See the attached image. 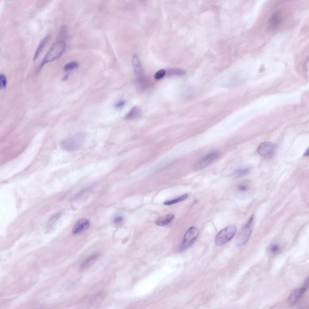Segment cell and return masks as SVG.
<instances>
[{"label":"cell","instance_id":"obj_1","mask_svg":"<svg viewBox=\"0 0 309 309\" xmlns=\"http://www.w3.org/2000/svg\"><path fill=\"white\" fill-rule=\"evenodd\" d=\"M85 139V134L79 132L64 139L60 142L62 148L68 151H73L79 149L83 145Z\"/></svg>","mask_w":309,"mask_h":309},{"label":"cell","instance_id":"obj_2","mask_svg":"<svg viewBox=\"0 0 309 309\" xmlns=\"http://www.w3.org/2000/svg\"><path fill=\"white\" fill-rule=\"evenodd\" d=\"M66 47L65 43L63 40L58 41L54 43L44 56L38 69L40 70L46 64L59 58L65 50Z\"/></svg>","mask_w":309,"mask_h":309},{"label":"cell","instance_id":"obj_3","mask_svg":"<svg viewBox=\"0 0 309 309\" xmlns=\"http://www.w3.org/2000/svg\"><path fill=\"white\" fill-rule=\"evenodd\" d=\"M237 231L234 225H230L221 230L215 237V242L218 246H221L231 240L235 236Z\"/></svg>","mask_w":309,"mask_h":309},{"label":"cell","instance_id":"obj_4","mask_svg":"<svg viewBox=\"0 0 309 309\" xmlns=\"http://www.w3.org/2000/svg\"><path fill=\"white\" fill-rule=\"evenodd\" d=\"M253 217L251 216L247 222L242 228L236 238V244L238 246H241L248 241L251 234Z\"/></svg>","mask_w":309,"mask_h":309},{"label":"cell","instance_id":"obj_5","mask_svg":"<svg viewBox=\"0 0 309 309\" xmlns=\"http://www.w3.org/2000/svg\"><path fill=\"white\" fill-rule=\"evenodd\" d=\"M219 156L218 152L216 151H211L198 160L193 166V169L198 171L209 166L216 160Z\"/></svg>","mask_w":309,"mask_h":309},{"label":"cell","instance_id":"obj_6","mask_svg":"<svg viewBox=\"0 0 309 309\" xmlns=\"http://www.w3.org/2000/svg\"><path fill=\"white\" fill-rule=\"evenodd\" d=\"M199 233V230L197 227H192L190 228L185 233L183 240L180 246V250H183L189 248L196 240Z\"/></svg>","mask_w":309,"mask_h":309},{"label":"cell","instance_id":"obj_7","mask_svg":"<svg viewBox=\"0 0 309 309\" xmlns=\"http://www.w3.org/2000/svg\"><path fill=\"white\" fill-rule=\"evenodd\" d=\"M276 147L275 145L270 142H265L260 144L257 148V152L261 156L270 158L275 154Z\"/></svg>","mask_w":309,"mask_h":309},{"label":"cell","instance_id":"obj_8","mask_svg":"<svg viewBox=\"0 0 309 309\" xmlns=\"http://www.w3.org/2000/svg\"><path fill=\"white\" fill-rule=\"evenodd\" d=\"M307 287L303 285L302 287L294 290L289 295L287 303L290 306H295L307 289Z\"/></svg>","mask_w":309,"mask_h":309},{"label":"cell","instance_id":"obj_9","mask_svg":"<svg viewBox=\"0 0 309 309\" xmlns=\"http://www.w3.org/2000/svg\"><path fill=\"white\" fill-rule=\"evenodd\" d=\"M282 18L279 13H274L270 16L268 22V27L271 30H275L279 26L282 21Z\"/></svg>","mask_w":309,"mask_h":309},{"label":"cell","instance_id":"obj_10","mask_svg":"<svg viewBox=\"0 0 309 309\" xmlns=\"http://www.w3.org/2000/svg\"><path fill=\"white\" fill-rule=\"evenodd\" d=\"M89 226V221L85 218L79 220L73 227L72 232L74 234H78L86 230Z\"/></svg>","mask_w":309,"mask_h":309},{"label":"cell","instance_id":"obj_11","mask_svg":"<svg viewBox=\"0 0 309 309\" xmlns=\"http://www.w3.org/2000/svg\"><path fill=\"white\" fill-rule=\"evenodd\" d=\"M239 75L235 74L228 75L222 81V84L226 86H233L238 84L239 82Z\"/></svg>","mask_w":309,"mask_h":309},{"label":"cell","instance_id":"obj_12","mask_svg":"<svg viewBox=\"0 0 309 309\" xmlns=\"http://www.w3.org/2000/svg\"><path fill=\"white\" fill-rule=\"evenodd\" d=\"M100 255L99 253H96L88 257L81 264V269H85L89 266L99 257Z\"/></svg>","mask_w":309,"mask_h":309},{"label":"cell","instance_id":"obj_13","mask_svg":"<svg viewBox=\"0 0 309 309\" xmlns=\"http://www.w3.org/2000/svg\"><path fill=\"white\" fill-rule=\"evenodd\" d=\"M50 38V37L49 36H47L41 41L35 53L33 59V61H34L37 59L40 53L49 41Z\"/></svg>","mask_w":309,"mask_h":309},{"label":"cell","instance_id":"obj_14","mask_svg":"<svg viewBox=\"0 0 309 309\" xmlns=\"http://www.w3.org/2000/svg\"><path fill=\"white\" fill-rule=\"evenodd\" d=\"M174 217L173 214H168L157 219L155 221V224L159 226H165L170 223Z\"/></svg>","mask_w":309,"mask_h":309},{"label":"cell","instance_id":"obj_15","mask_svg":"<svg viewBox=\"0 0 309 309\" xmlns=\"http://www.w3.org/2000/svg\"><path fill=\"white\" fill-rule=\"evenodd\" d=\"M132 63L135 73L137 75H140L142 71V68L140 61L136 55L133 56Z\"/></svg>","mask_w":309,"mask_h":309},{"label":"cell","instance_id":"obj_16","mask_svg":"<svg viewBox=\"0 0 309 309\" xmlns=\"http://www.w3.org/2000/svg\"><path fill=\"white\" fill-rule=\"evenodd\" d=\"M141 115V112L139 108L135 106L127 114L125 118L127 119H135L139 118Z\"/></svg>","mask_w":309,"mask_h":309},{"label":"cell","instance_id":"obj_17","mask_svg":"<svg viewBox=\"0 0 309 309\" xmlns=\"http://www.w3.org/2000/svg\"><path fill=\"white\" fill-rule=\"evenodd\" d=\"M249 172L248 168L245 167H241L235 169L232 174L236 177H240L246 175Z\"/></svg>","mask_w":309,"mask_h":309},{"label":"cell","instance_id":"obj_18","mask_svg":"<svg viewBox=\"0 0 309 309\" xmlns=\"http://www.w3.org/2000/svg\"><path fill=\"white\" fill-rule=\"evenodd\" d=\"M185 73V71L179 68H169L167 72V75L168 76H181L184 75Z\"/></svg>","mask_w":309,"mask_h":309},{"label":"cell","instance_id":"obj_19","mask_svg":"<svg viewBox=\"0 0 309 309\" xmlns=\"http://www.w3.org/2000/svg\"><path fill=\"white\" fill-rule=\"evenodd\" d=\"M187 194H185L175 199L166 201L164 202V204L166 205H173L182 201L186 199L188 196Z\"/></svg>","mask_w":309,"mask_h":309},{"label":"cell","instance_id":"obj_20","mask_svg":"<svg viewBox=\"0 0 309 309\" xmlns=\"http://www.w3.org/2000/svg\"><path fill=\"white\" fill-rule=\"evenodd\" d=\"M78 66V63L75 61H72L66 64L64 67V69L65 72H68L77 68Z\"/></svg>","mask_w":309,"mask_h":309},{"label":"cell","instance_id":"obj_21","mask_svg":"<svg viewBox=\"0 0 309 309\" xmlns=\"http://www.w3.org/2000/svg\"><path fill=\"white\" fill-rule=\"evenodd\" d=\"M7 79L5 76L3 74L0 75V88L1 90L5 89L6 87Z\"/></svg>","mask_w":309,"mask_h":309},{"label":"cell","instance_id":"obj_22","mask_svg":"<svg viewBox=\"0 0 309 309\" xmlns=\"http://www.w3.org/2000/svg\"><path fill=\"white\" fill-rule=\"evenodd\" d=\"M166 73V71L164 69H161L158 71L154 75V78L156 79H159L162 78Z\"/></svg>","mask_w":309,"mask_h":309},{"label":"cell","instance_id":"obj_23","mask_svg":"<svg viewBox=\"0 0 309 309\" xmlns=\"http://www.w3.org/2000/svg\"><path fill=\"white\" fill-rule=\"evenodd\" d=\"M280 246L277 243H274L272 244L270 247V250L271 252L273 253H276L279 250Z\"/></svg>","mask_w":309,"mask_h":309},{"label":"cell","instance_id":"obj_24","mask_svg":"<svg viewBox=\"0 0 309 309\" xmlns=\"http://www.w3.org/2000/svg\"><path fill=\"white\" fill-rule=\"evenodd\" d=\"M123 221V218L121 216H115L113 218L112 222L115 225H118L121 223Z\"/></svg>","mask_w":309,"mask_h":309},{"label":"cell","instance_id":"obj_25","mask_svg":"<svg viewBox=\"0 0 309 309\" xmlns=\"http://www.w3.org/2000/svg\"><path fill=\"white\" fill-rule=\"evenodd\" d=\"M238 189L240 191L244 192L247 190L248 186L245 183H242L238 186Z\"/></svg>","mask_w":309,"mask_h":309},{"label":"cell","instance_id":"obj_26","mask_svg":"<svg viewBox=\"0 0 309 309\" xmlns=\"http://www.w3.org/2000/svg\"><path fill=\"white\" fill-rule=\"evenodd\" d=\"M125 102L123 101H121L118 102L115 104V107L117 108H120L122 107L124 104Z\"/></svg>","mask_w":309,"mask_h":309},{"label":"cell","instance_id":"obj_27","mask_svg":"<svg viewBox=\"0 0 309 309\" xmlns=\"http://www.w3.org/2000/svg\"><path fill=\"white\" fill-rule=\"evenodd\" d=\"M69 76V74H67L63 76V78H62V80L64 81H65L67 80L68 79V78Z\"/></svg>","mask_w":309,"mask_h":309},{"label":"cell","instance_id":"obj_28","mask_svg":"<svg viewBox=\"0 0 309 309\" xmlns=\"http://www.w3.org/2000/svg\"><path fill=\"white\" fill-rule=\"evenodd\" d=\"M308 148L304 154V155L306 157L308 155Z\"/></svg>","mask_w":309,"mask_h":309}]
</instances>
